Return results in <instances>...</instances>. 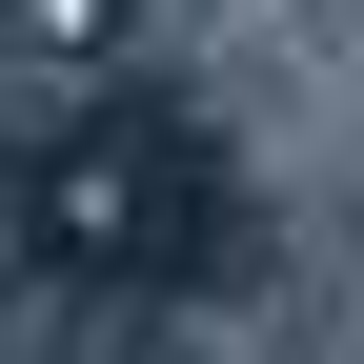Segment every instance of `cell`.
Masks as SVG:
<instances>
[{
	"label": "cell",
	"mask_w": 364,
	"mask_h": 364,
	"mask_svg": "<svg viewBox=\"0 0 364 364\" xmlns=\"http://www.w3.org/2000/svg\"><path fill=\"white\" fill-rule=\"evenodd\" d=\"M41 243L102 263V284H182V263H223V162H203V122H61V162H41Z\"/></svg>",
	"instance_id": "6da1fadb"
}]
</instances>
